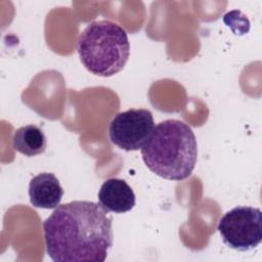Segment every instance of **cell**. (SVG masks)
<instances>
[{
    "label": "cell",
    "instance_id": "cell-4",
    "mask_svg": "<svg viewBox=\"0 0 262 262\" xmlns=\"http://www.w3.org/2000/svg\"><path fill=\"white\" fill-rule=\"evenodd\" d=\"M217 229L227 247L250 251L262 242V212L250 206L235 207L221 217Z\"/></svg>",
    "mask_w": 262,
    "mask_h": 262
},
{
    "label": "cell",
    "instance_id": "cell-5",
    "mask_svg": "<svg viewBox=\"0 0 262 262\" xmlns=\"http://www.w3.org/2000/svg\"><path fill=\"white\" fill-rule=\"evenodd\" d=\"M155 128L150 111L130 108L117 114L108 126L111 141L121 149L138 150L145 143Z\"/></svg>",
    "mask_w": 262,
    "mask_h": 262
},
{
    "label": "cell",
    "instance_id": "cell-1",
    "mask_svg": "<svg viewBox=\"0 0 262 262\" xmlns=\"http://www.w3.org/2000/svg\"><path fill=\"white\" fill-rule=\"evenodd\" d=\"M46 252L54 262H103L113 246L112 217L99 204L59 205L43 222Z\"/></svg>",
    "mask_w": 262,
    "mask_h": 262
},
{
    "label": "cell",
    "instance_id": "cell-6",
    "mask_svg": "<svg viewBox=\"0 0 262 262\" xmlns=\"http://www.w3.org/2000/svg\"><path fill=\"white\" fill-rule=\"evenodd\" d=\"M135 193L132 187L120 178L106 179L98 191L99 205L107 212L122 214L135 206Z\"/></svg>",
    "mask_w": 262,
    "mask_h": 262
},
{
    "label": "cell",
    "instance_id": "cell-8",
    "mask_svg": "<svg viewBox=\"0 0 262 262\" xmlns=\"http://www.w3.org/2000/svg\"><path fill=\"white\" fill-rule=\"evenodd\" d=\"M12 146L16 151L27 157H35L46 150V136L37 125H26L14 132Z\"/></svg>",
    "mask_w": 262,
    "mask_h": 262
},
{
    "label": "cell",
    "instance_id": "cell-2",
    "mask_svg": "<svg viewBox=\"0 0 262 262\" xmlns=\"http://www.w3.org/2000/svg\"><path fill=\"white\" fill-rule=\"evenodd\" d=\"M140 152L145 166L156 175L181 181L188 178L195 167L196 138L184 122L165 120L155 126Z\"/></svg>",
    "mask_w": 262,
    "mask_h": 262
},
{
    "label": "cell",
    "instance_id": "cell-3",
    "mask_svg": "<svg viewBox=\"0 0 262 262\" xmlns=\"http://www.w3.org/2000/svg\"><path fill=\"white\" fill-rule=\"evenodd\" d=\"M77 50L83 66L92 74L111 77L121 72L130 55L127 32L118 24L102 19L89 24L80 34Z\"/></svg>",
    "mask_w": 262,
    "mask_h": 262
},
{
    "label": "cell",
    "instance_id": "cell-7",
    "mask_svg": "<svg viewBox=\"0 0 262 262\" xmlns=\"http://www.w3.org/2000/svg\"><path fill=\"white\" fill-rule=\"evenodd\" d=\"M29 196L36 208L55 209L63 196V189L54 174L40 173L30 181Z\"/></svg>",
    "mask_w": 262,
    "mask_h": 262
}]
</instances>
